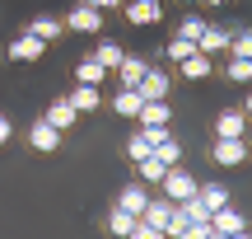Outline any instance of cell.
<instances>
[{
  "mask_svg": "<svg viewBox=\"0 0 252 239\" xmlns=\"http://www.w3.org/2000/svg\"><path fill=\"white\" fill-rule=\"evenodd\" d=\"M159 188H163V197H168V202H182V197H191L201 183L191 178V169H182V164H168V169H163V178H159Z\"/></svg>",
  "mask_w": 252,
  "mask_h": 239,
  "instance_id": "obj_1",
  "label": "cell"
},
{
  "mask_svg": "<svg viewBox=\"0 0 252 239\" xmlns=\"http://www.w3.org/2000/svg\"><path fill=\"white\" fill-rule=\"evenodd\" d=\"M210 230H215V239H248V221L234 206H220V211H210Z\"/></svg>",
  "mask_w": 252,
  "mask_h": 239,
  "instance_id": "obj_2",
  "label": "cell"
},
{
  "mask_svg": "<svg viewBox=\"0 0 252 239\" xmlns=\"http://www.w3.org/2000/svg\"><path fill=\"white\" fill-rule=\"evenodd\" d=\"M65 28H75V33H103V9H94L89 0H80V5L65 14Z\"/></svg>",
  "mask_w": 252,
  "mask_h": 239,
  "instance_id": "obj_3",
  "label": "cell"
},
{
  "mask_svg": "<svg viewBox=\"0 0 252 239\" xmlns=\"http://www.w3.org/2000/svg\"><path fill=\"white\" fill-rule=\"evenodd\" d=\"M131 89L140 94V99H168V89H173V84H168V75H163L159 66H145V75L131 84Z\"/></svg>",
  "mask_w": 252,
  "mask_h": 239,
  "instance_id": "obj_4",
  "label": "cell"
},
{
  "mask_svg": "<svg viewBox=\"0 0 252 239\" xmlns=\"http://www.w3.org/2000/svg\"><path fill=\"white\" fill-rule=\"evenodd\" d=\"M159 19H163V5H159V0H126V24L154 28Z\"/></svg>",
  "mask_w": 252,
  "mask_h": 239,
  "instance_id": "obj_5",
  "label": "cell"
},
{
  "mask_svg": "<svg viewBox=\"0 0 252 239\" xmlns=\"http://www.w3.org/2000/svg\"><path fill=\"white\" fill-rule=\"evenodd\" d=\"M42 52H47V42H42L37 33H19L14 42H9V61H24V66L42 61Z\"/></svg>",
  "mask_w": 252,
  "mask_h": 239,
  "instance_id": "obj_6",
  "label": "cell"
},
{
  "mask_svg": "<svg viewBox=\"0 0 252 239\" xmlns=\"http://www.w3.org/2000/svg\"><path fill=\"white\" fill-rule=\"evenodd\" d=\"M61 136H65V131H61V127H52L47 118H37L33 127H28V146H33V150H42V155H52V150L61 146Z\"/></svg>",
  "mask_w": 252,
  "mask_h": 239,
  "instance_id": "obj_7",
  "label": "cell"
},
{
  "mask_svg": "<svg viewBox=\"0 0 252 239\" xmlns=\"http://www.w3.org/2000/svg\"><path fill=\"white\" fill-rule=\"evenodd\" d=\"M178 71H182V80H210L215 75V56H206V52H187L178 61Z\"/></svg>",
  "mask_w": 252,
  "mask_h": 239,
  "instance_id": "obj_8",
  "label": "cell"
},
{
  "mask_svg": "<svg viewBox=\"0 0 252 239\" xmlns=\"http://www.w3.org/2000/svg\"><path fill=\"white\" fill-rule=\"evenodd\" d=\"M248 159V146H243V136H220L215 141V164H243Z\"/></svg>",
  "mask_w": 252,
  "mask_h": 239,
  "instance_id": "obj_9",
  "label": "cell"
},
{
  "mask_svg": "<svg viewBox=\"0 0 252 239\" xmlns=\"http://www.w3.org/2000/svg\"><path fill=\"white\" fill-rule=\"evenodd\" d=\"M108 75H112V71H108L94 52L84 56V61H75V80H80V84H98V89H103V80H108Z\"/></svg>",
  "mask_w": 252,
  "mask_h": 239,
  "instance_id": "obj_10",
  "label": "cell"
},
{
  "mask_svg": "<svg viewBox=\"0 0 252 239\" xmlns=\"http://www.w3.org/2000/svg\"><path fill=\"white\" fill-rule=\"evenodd\" d=\"M135 122H140V127H150V122L168 127V122H173V108H168V99H145V103H140V113H135Z\"/></svg>",
  "mask_w": 252,
  "mask_h": 239,
  "instance_id": "obj_11",
  "label": "cell"
},
{
  "mask_svg": "<svg viewBox=\"0 0 252 239\" xmlns=\"http://www.w3.org/2000/svg\"><path fill=\"white\" fill-rule=\"evenodd\" d=\"M196 52H206V56H215V52H229V28H215V24H206V28H201V38H196Z\"/></svg>",
  "mask_w": 252,
  "mask_h": 239,
  "instance_id": "obj_12",
  "label": "cell"
},
{
  "mask_svg": "<svg viewBox=\"0 0 252 239\" xmlns=\"http://www.w3.org/2000/svg\"><path fill=\"white\" fill-rule=\"evenodd\" d=\"M70 103H75V113H94V108H103V94H98V84H80L75 80Z\"/></svg>",
  "mask_w": 252,
  "mask_h": 239,
  "instance_id": "obj_13",
  "label": "cell"
},
{
  "mask_svg": "<svg viewBox=\"0 0 252 239\" xmlns=\"http://www.w3.org/2000/svg\"><path fill=\"white\" fill-rule=\"evenodd\" d=\"M145 202H150V193H145L140 178H135V183H126L122 193H117V206H126L131 216H140V211H145Z\"/></svg>",
  "mask_w": 252,
  "mask_h": 239,
  "instance_id": "obj_14",
  "label": "cell"
},
{
  "mask_svg": "<svg viewBox=\"0 0 252 239\" xmlns=\"http://www.w3.org/2000/svg\"><path fill=\"white\" fill-rule=\"evenodd\" d=\"M47 122H52V127H61V131H70L75 122H80V113H75L70 99H56L52 108H47Z\"/></svg>",
  "mask_w": 252,
  "mask_h": 239,
  "instance_id": "obj_15",
  "label": "cell"
},
{
  "mask_svg": "<svg viewBox=\"0 0 252 239\" xmlns=\"http://www.w3.org/2000/svg\"><path fill=\"white\" fill-rule=\"evenodd\" d=\"M173 206H178V202H168V197H150L140 216H145V221H150V225H159V230H163V225L173 221Z\"/></svg>",
  "mask_w": 252,
  "mask_h": 239,
  "instance_id": "obj_16",
  "label": "cell"
},
{
  "mask_svg": "<svg viewBox=\"0 0 252 239\" xmlns=\"http://www.w3.org/2000/svg\"><path fill=\"white\" fill-rule=\"evenodd\" d=\"M140 103H145V99L131 89V84H122V89L112 94V113H117V118H135V113H140Z\"/></svg>",
  "mask_w": 252,
  "mask_h": 239,
  "instance_id": "obj_17",
  "label": "cell"
},
{
  "mask_svg": "<svg viewBox=\"0 0 252 239\" xmlns=\"http://www.w3.org/2000/svg\"><path fill=\"white\" fill-rule=\"evenodd\" d=\"M28 33H37V38H42V42H56V38L65 33V19H56V14H37Z\"/></svg>",
  "mask_w": 252,
  "mask_h": 239,
  "instance_id": "obj_18",
  "label": "cell"
},
{
  "mask_svg": "<svg viewBox=\"0 0 252 239\" xmlns=\"http://www.w3.org/2000/svg\"><path fill=\"white\" fill-rule=\"evenodd\" d=\"M163 169H168V164H163V159L154 155V150L135 159V178H140V183H159V178H163Z\"/></svg>",
  "mask_w": 252,
  "mask_h": 239,
  "instance_id": "obj_19",
  "label": "cell"
},
{
  "mask_svg": "<svg viewBox=\"0 0 252 239\" xmlns=\"http://www.w3.org/2000/svg\"><path fill=\"white\" fill-rule=\"evenodd\" d=\"M248 131V113H220L215 118V136H243Z\"/></svg>",
  "mask_w": 252,
  "mask_h": 239,
  "instance_id": "obj_20",
  "label": "cell"
},
{
  "mask_svg": "<svg viewBox=\"0 0 252 239\" xmlns=\"http://www.w3.org/2000/svg\"><path fill=\"white\" fill-rule=\"evenodd\" d=\"M145 66H150L145 56H131V52H126L122 61H117V80H122V84H135V80L145 75Z\"/></svg>",
  "mask_w": 252,
  "mask_h": 239,
  "instance_id": "obj_21",
  "label": "cell"
},
{
  "mask_svg": "<svg viewBox=\"0 0 252 239\" xmlns=\"http://www.w3.org/2000/svg\"><path fill=\"white\" fill-rule=\"evenodd\" d=\"M196 197H201V202L210 206V211L229 206V188H224V183H201V188H196Z\"/></svg>",
  "mask_w": 252,
  "mask_h": 239,
  "instance_id": "obj_22",
  "label": "cell"
},
{
  "mask_svg": "<svg viewBox=\"0 0 252 239\" xmlns=\"http://www.w3.org/2000/svg\"><path fill=\"white\" fill-rule=\"evenodd\" d=\"M135 221H140V216H131L126 206H112V211H108V230H112V235H131Z\"/></svg>",
  "mask_w": 252,
  "mask_h": 239,
  "instance_id": "obj_23",
  "label": "cell"
},
{
  "mask_svg": "<svg viewBox=\"0 0 252 239\" xmlns=\"http://www.w3.org/2000/svg\"><path fill=\"white\" fill-rule=\"evenodd\" d=\"M154 155H159L163 164H182V141H178V136L168 131V136H163L159 146H154Z\"/></svg>",
  "mask_w": 252,
  "mask_h": 239,
  "instance_id": "obj_24",
  "label": "cell"
},
{
  "mask_svg": "<svg viewBox=\"0 0 252 239\" xmlns=\"http://www.w3.org/2000/svg\"><path fill=\"white\" fill-rule=\"evenodd\" d=\"M94 56H98L108 71H117V61L126 56V47H122V42H98V47H94Z\"/></svg>",
  "mask_w": 252,
  "mask_h": 239,
  "instance_id": "obj_25",
  "label": "cell"
},
{
  "mask_svg": "<svg viewBox=\"0 0 252 239\" xmlns=\"http://www.w3.org/2000/svg\"><path fill=\"white\" fill-rule=\"evenodd\" d=\"M224 75H229V80H238V84H248L252 80V56H229Z\"/></svg>",
  "mask_w": 252,
  "mask_h": 239,
  "instance_id": "obj_26",
  "label": "cell"
},
{
  "mask_svg": "<svg viewBox=\"0 0 252 239\" xmlns=\"http://www.w3.org/2000/svg\"><path fill=\"white\" fill-rule=\"evenodd\" d=\"M229 56H252V28L229 33Z\"/></svg>",
  "mask_w": 252,
  "mask_h": 239,
  "instance_id": "obj_27",
  "label": "cell"
},
{
  "mask_svg": "<svg viewBox=\"0 0 252 239\" xmlns=\"http://www.w3.org/2000/svg\"><path fill=\"white\" fill-rule=\"evenodd\" d=\"M163 52H168V61H182L187 52H196V42H191V38H173V42L163 47Z\"/></svg>",
  "mask_w": 252,
  "mask_h": 239,
  "instance_id": "obj_28",
  "label": "cell"
},
{
  "mask_svg": "<svg viewBox=\"0 0 252 239\" xmlns=\"http://www.w3.org/2000/svg\"><path fill=\"white\" fill-rule=\"evenodd\" d=\"M150 150H154V146H150V136H145V131H135V136L126 141V155H131V159H140V155H150Z\"/></svg>",
  "mask_w": 252,
  "mask_h": 239,
  "instance_id": "obj_29",
  "label": "cell"
},
{
  "mask_svg": "<svg viewBox=\"0 0 252 239\" xmlns=\"http://www.w3.org/2000/svg\"><path fill=\"white\" fill-rule=\"evenodd\" d=\"M201 28H206V19H201V14H187V19H182V28H178V38H191V42H196Z\"/></svg>",
  "mask_w": 252,
  "mask_h": 239,
  "instance_id": "obj_30",
  "label": "cell"
},
{
  "mask_svg": "<svg viewBox=\"0 0 252 239\" xmlns=\"http://www.w3.org/2000/svg\"><path fill=\"white\" fill-rule=\"evenodd\" d=\"M140 131H145V136H150V146H159V141L168 136V127H159V122H150V127H140Z\"/></svg>",
  "mask_w": 252,
  "mask_h": 239,
  "instance_id": "obj_31",
  "label": "cell"
},
{
  "mask_svg": "<svg viewBox=\"0 0 252 239\" xmlns=\"http://www.w3.org/2000/svg\"><path fill=\"white\" fill-rule=\"evenodd\" d=\"M9 136H14V127H9V118H5V113H0V146H5Z\"/></svg>",
  "mask_w": 252,
  "mask_h": 239,
  "instance_id": "obj_32",
  "label": "cell"
},
{
  "mask_svg": "<svg viewBox=\"0 0 252 239\" xmlns=\"http://www.w3.org/2000/svg\"><path fill=\"white\" fill-rule=\"evenodd\" d=\"M89 5H94V9H117L122 0H89Z\"/></svg>",
  "mask_w": 252,
  "mask_h": 239,
  "instance_id": "obj_33",
  "label": "cell"
},
{
  "mask_svg": "<svg viewBox=\"0 0 252 239\" xmlns=\"http://www.w3.org/2000/svg\"><path fill=\"white\" fill-rule=\"evenodd\" d=\"M243 113H248V118H252V94H248V103H243Z\"/></svg>",
  "mask_w": 252,
  "mask_h": 239,
  "instance_id": "obj_34",
  "label": "cell"
},
{
  "mask_svg": "<svg viewBox=\"0 0 252 239\" xmlns=\"http://www.w3.org/2000/svg\"><path fill=\"white\" fill-rule=\"evenodd\" d=\"M201 5H229V0H201Z\"/></svg>",
  "mask_w": 252,
  "mask_h": 239,
  "instance_id": "obj_35",
  "label": "cell"
},
{
  "mask_svg": "<svg viewBox=\"0 0 252 239\" xmlns=\"http://www.w3.org/2000/svg\"><path fill=\"white\" fill-rule=\"evenodd\" d=\"M182 5H201V0H182Z\"/></svg>",
  "mask_w": 252,
  "mask_h": 239,
  "instance_id": "obj_36",
  "label": "cell"
}]
</instances>
